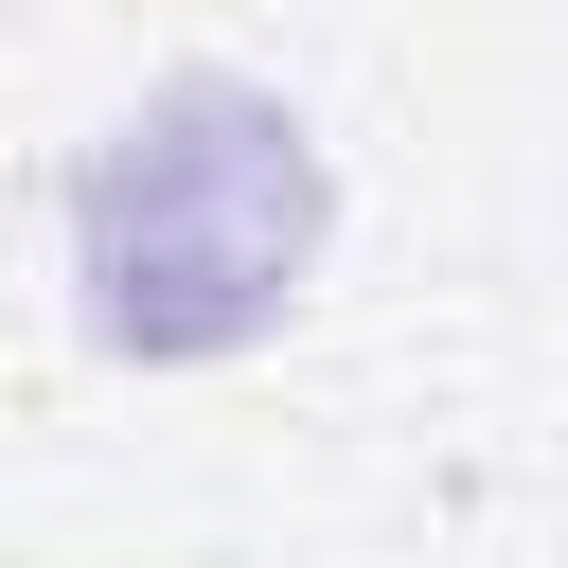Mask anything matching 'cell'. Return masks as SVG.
I'll list each match as a JSON object with an SVG mask.
<instances>
[{
	"label": "cell",
	"mask_w": 568,
	"mask_h": 568,
	"mask_svg": "<svg viewBox=\"0 0 568 568\" xmlns=\"http://www.w3.org/2000/svg\"><path fill=\"white\" fill-rule=\"evenodd\" d=\"M302 266H320V142L248 71H178L71 160V284L124 373L248 355L302 302Z\"/></svg>",
	"instance_id": "obj_1"
}]
</instances>
